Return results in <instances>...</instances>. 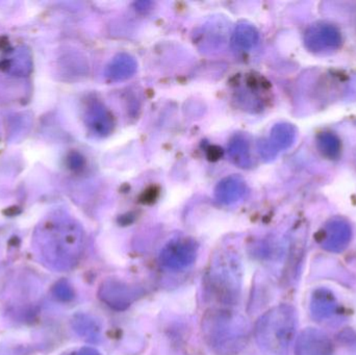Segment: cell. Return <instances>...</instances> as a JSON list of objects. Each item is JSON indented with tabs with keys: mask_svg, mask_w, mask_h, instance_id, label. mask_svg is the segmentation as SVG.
<instances>
[{
	"mask_svg": "<svg viewBox=\"0 0 356 355\" xmlns=\"http://www.w3.org/2000/svg\"><path fill=\"white\" fill-rule=\"evenodd\" d=\"M230 158L238 166L247 168L250 166V156H249V146L246 140L243 137H236L229 145Z\"/></svg>",
	"mask_w": 356,
	"mask_h": 355,
	"instance_id": "obj_18",
	"label": "cell"
},
{
	"mask_svg": "<svg viewBox=\"0 0 356 355\" xmlns=\"http://www.w3.org/2000/svg\"><path fill=\"white\" fill-rule=\"evenodd\" d=\"M35 244L48 266L58 271L71 270L79 264L85 236L79 223L65 215L48 217L38 226Z\"/></svg>",
	"mask_w": 356,
	"mask_h": 355,
	"instance_id": "obj_1",
	"label": "cell"
},
{
	"mask_svg": "<svg viewBox=\"0 0 356 355\" xmlns=\"http://www.w3.org/2000/svg\"><path fill=\"white\" fill-rule=\"evenodd\" d=\"M296 329V311L289 304H280L257 320L255 340L264 355H289Z\"/></svg>",
	"mask_w": 356,
	"mask_h": 355,
	"instance_id": "obj_4",
	"label": "cell"
},
{
	"mask_svg": "<svg viewBox=\"0 0 356 355\" xmlns=\"http://www.w3.org/2000/svg\"><path fill=\"white\" fill-rule=\"evenodd\" d=\"M305 41L309 49L323 52L338 47L341 37L334 27L321 24L316 25L307 31Z\"/></svg>",
	"mask_w": 356,
	"mask_h": 355,
	"instance_id": "obj_9",
	"label": "cell"
},
{
	"mask_svg": "<svg viewBox=\"0 0 356 355\" xmlns=\"http://www.w3.org/2000/svg\"><path fill=\"white\" fill-rule=\"evenodd\" d=\"M246 192V185L238 176H229L220 181L216 189V197L224 204H232L240 200Z\"/></svg>",
	"mask_w": 356,
	"mask_h": 355,
	"instance_id": "obj_13",
	"label": "cell"
},
{
	"mask_svg": "<svg viewBox=\"0 0 356 355\" xmlns=\"http://www.w3.org/2000/svg\"><path fill=\"white\" fill-rule=\"evenodd\" d=\"M0 69L13 76H27L33 69L31 52L23 46L10 48L2 58Z\"/></svg>",
	"mask_w": 356,
	"mask_h": 355,
	"instance_id": "obj_8",
	"label": "cell"
},
{
	"mask_svg": "<svg viewBox=\"0 0 356 355\" xmlns=\"http://www.w3.org/2000/svg\"><path fill=\"white\" fill-rule=\"evenodd\" d=\"M75 331L88 341L97 342L100 339L99 324L91 317L81 315L74 320Z\"/></svg>",
	"mask_w": 356,
	"mask_h": 355,
	"instance_id": "obj_17",
	"label": "cell"
},
{
	"mask_svg": "<svg viewBox=\"0 0 356 355\" xmlns=\"http://www.w3.org/2000/svg\"><path fill=\"white\" fill-rule=\"evenodd\" d=\"M69 355H100V354L97 350L93 349V348H83V349Z\"/></svg>",
	"mask_w": 356,
	"mask_h": 355,
	"instance_id": "obj_20",
	"label": "cell"
},
{
	"mask_svg": "<svg viewBox=\"0 0 356 355\" xmlns=\"http://www.w3.org/2000/svg\"><path fill=\"white\" fill-rule=\"evenodd\" d=\"M259 42V33L249 24H240L232 35V45L240 51H248Z\"/></svg>",
	"mask_w": 356,
	"mask_h": 355,
	"instance_id": "obj_16",
	"label": "cell"
},
{
	"mask_svg": "<svg viewBox=\"0 0 356 355\" xmlns=\"http://www.w3.org/2000/svg\"><path fill=\"white\" fill-rule=\"evenodd\" d=\"M137 71V62L129 54H119L106 68V74L113 81H124Z\"/></svg>",
	"mask_w": 356,
	"mask_h": 355,
	"instance_id": "obj_14",
	"label": "cell"
},
{
	"mask_svg": "<svg viewBox=\"0 0 356 355\" xmlns=\"http://www.w3.org/2000/svg\"><path fill=\"white\" fill-rule=\"evenodd\" d=\"M86 123L95 135L104 137L113 129L112 115L98 102L90 104L86 112Z\"/></svg>",
	"mask_w": 356,
	"mask_h": 355,
	"instance_id": "obj_11",
	"label": "cell"
},
{
	"mask_svg": "<svg viewBox=\"0 0 356 355\" xmlns=\"http://www.w3.org/2000/svg\"><path fill=\"white\" fill-rule=\"evenodd\" d=\"M296 355H334V346L323 331L307 329L297 340Z\"/></svg>",
	"mask_w": 356,
	"mask_h": 355,
	"instance_id": "obj_7",
	"label": "cell"
},
{
	"mask_svg": "<svg viewBox=\"0 0 356 355\" xmlns=\"http://www.w3.org/2000/svg\"><path fill=\"white\" fill-rule=\"evenodd\" d=\"M56 294L60 299L70 300L73 297V291L67 283H60L56 288Z\"/></svg>",
	"mask_w": 356,
	"mask_h": 355,
	"instance_id": "obj_19",
	"label": "cell"
},
{
	"mask_svg": "<svg viewBox=\"0 0 356 355\" xmlns=\"http://www.w3.org/2000/svg\"><path fill=\"white\" fill-rule=\"evenodd\" d=\"M351 239L350 226L342 220L328 223L322 236V245L328 251H343Z\"/></svg>",
	"mask_w": 356,
	"mask_h": 355,
	"instance_id": "obj_10",
	"label": "cell"
},
{
	"mask_svg": "<svg viewBox=\"0 0 356 355\" xmlns=\"http://www.w3.org/2000/svg\"><path fill=\"white\" fill-rule=\"evenodd\" d=\"M202 333L217 355H238L249 340V322L242 314L226 308H211L202 318Z\"/></svg>",
	"mask_w": 356,
	"mask_h": 355,
	"instance_id": "obj_2",
	"label": "cell"
},
{
	"mask_svg": "<svg viewBox=\"0 0 356 355\" xmlns=\"http://www.w3.org/2000/svg\"><path fill=\"white\" fill-rule=\"evenodd\" d=\"M337 310V302L328 290L320 289L312 298V312L318 320L330 318Z\"/></svg>",
	"mask_w": 356,
	"mask_h": 355,
	"instance_id": "obj_15",
	"label": "cell"
},
{
	"mask_svg": "<svg viewBox=\"0 0 356 355\" xmlns=\"http://www.w3.org/2000/svg\"><path fill=\"white\" fill-rule=\"evenodd\" d=\"M293 127L288 124L276 125L271 133L269 143H264L261 147V154L265 158L275 156L276 151L284 149L292 144L294 139Z\"/></svg>",
	"mask_w": 356,
	"mask_h": 355,
	"instance_id": "obj_12",
	"label": "cell"
},
{
	"mask_svg": "<svg viewBox=\"0 0 356 355\" xmlns=\"http://www.w3.org/2000/svg\"><path fill=\"white\" fill-rule=\"evenodd\" d=\"M243 285L242 263L238 254L221 251L211 258L204 277L207 299L222 306L238 304Z\"/></svg>",
	"mask_w": 356,
	"mask_h": 355,
	"instance_id": "obj_3",
	"label": "cell"
},
{
	"mask_svg": "<svg viewBox=\"0 0 356 355\" xmlns=\"http://www.w3.org/2000/svg\"><path fill=\"white\" fill-rule=\"evenodd\" d=\"M198 245L190 238H177L169 242L161 251V264L171 271L188 268L196 260Z\"/></svg>",
	"mask_w": 356,
	"mask_h": 355,
	"instance_id": "obj_6",
	"label": "cell"
},
{
	"mask_svg": "<svg viewBox=\"0 0 356 355\" xmlns=\"http://www.w3.org/2000/svg\"><path fill=\"white\" fill-rule=\"evenodd\" d=\"M144 291L136 285L124 283L119 279H108L100 286V300L115 311H125L137 302Z\"/></svg>",
	"mask_w": 356,
	"mask_h": 355,
	"instance_id": "obj_5",
	"label": "cell"
}]
</instances>
